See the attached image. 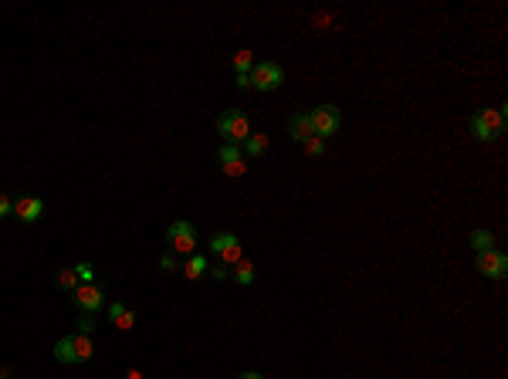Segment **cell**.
Wrapping results in <instances>:
<instances>
[{
	"label": "cell",
	"instance_id": "obj_1",
	"mask_svg": "<svg viewBox=\"0 0 508 379\" xmlns=\"http://www.w3.org/2000/svg\"><path fill=\"white\" fill-rule=\"evenodd\" d=\"M220 136H224V146H241V142H248V136H251V122H248V116L244 112H224L217 122Z\"/></svg>",
	"mask_w": 508,
	"mask_h": 379
},
{
	"label": "cell",
	"instance_id": "obj_2",
	"mask_svg": "<svg viewBox=\"0 0 508 379\" xmlns=\"http://www.w3.org/2000/svg\"><path fill=\"white\" fill-rule=\"evenodd\" d=\"M167 241H169V251L173 254H183V258H190L193 254V247H197V230H193V224L190 220H173L167 230Z\"/></svg>",
	"mask_w": 508,
	"mask_h": 379
},
{
	"label": "cell",
	"instance_id": "obj_3",
	"mask_svg": "<svg viewBox=\"0 0 508 379\" xmlns=\"http://www.w3.org/2000/svg\"><path fill=\"white\" fill-rule=\"evenodd\" d=\"M210 254H214L224 268H231L237 261H244V247L237 241V234H214V237H210Z\"/></svg>",
	"mask_w": 508,
	"mask_h": 379
},
{
	"label": "cell",
	"instance_id": "obj_4",
	"mask_svg": "<svg viewBox=\"0 0 508 379\" xmlns=\"http://www.w3.org/2000/svg\"><path fill=\"white\" fill-rule=\"evenodd\" d=\"M282 82H285L282 65H274V61H254L251 88H258V92H274V88H282Z\"/></svg>",
	"mask_w": 508,
	"mask_h": 379
},
{
	"label": "cell",
	"instance_id": "obj_5",
	"mask_svg": "<svg viewBox=\"0 0 508 379\" xmlns=\"http://www.w3.org/2000/svg\"><path fill=\"white\" fill-rule=\"evenodd\" d=\"M71 298H75V305H78L82 315H95V311L105 305V285H99V281H92V285H78V288L71 292Z\"/></svg>",
	"mask_w": 508,
	"mask_h": 379
},
{
	"label": "cell",
	"instance_id": "obj_6",
	"mask_svg": "<svg viewBox=\"0 0 508 379\" xmlns=\"http://www.w3.org/2000/svg\"><path fill=\"white\" fill-rule=\"evenodd\" d=\"M308 119H312L315 136L325 139V136H332L339 125H342V112H339L336 105H319V108H312V112H308Z\"/></svg>",
	"mask_w": 508,
	"mask_h": 379
},
{
	"label": "cell",
	"instance_id": "obj_7",
	"mask_svg": "<svg viewBox=\"0 0 508 379\" xmlns=\"http://www.w3.org/2000/svg\"><path fill=\"white\" fill-rule=\"evenodd\" d=\"M474 268L481 271L485 278H495V281H502V278L508 275V258L502 254V251H485V254H478V261H474Z\"/></svg>",
	"mask_w": 508,
	"mask_h": 379
},
{
	"label": "cell",
	"instance_id": "obj_8",
	"mask_svg": "<svg viewBox=\"0 0 508 379\" xmlns=\"http://www.w3.org/2000/svg\"><path fill=\"white\" fill-rule=\"evenodd\" d=\"M217 163H220V170L227 173V176H244V170H248L244 153H241L237 146H224V149L217 153Z\"/></svg>",
	"mask_w": 508,
	"mask_h": 379
},
{
	"label": "cell",
	"instance_id": "obj_9",
	"mask_svg": "<svg viewBox=\"0 0 508 379\" xmlns=\"http://www.w3.org/2000/svg\"><path fill=\"white\" fill-rule=\"evenodd\" d=\"M41 213H44V200H41V197H17V200H14V217H17V220L34 224Z\"/></svg>",
	"mask_w": 508,
	"mask_h": 379
},
{
	"label": "cell",
	"instance_id": "obj_10",
	"mask_svg": "<svg viewBox=\"0 0 508 379\" xmlns=\"http://www.w3.org/2000/svg\"><path fill=\"white\" fill-rule=\"evenodd\" d=\"M288 132H291V139L295 142H308V139H315V129H312V119H308V112H298V116H291V122H288Z\"/></svg>",
	"mask_w": 508,
	"mask_h": 379
},
{
	"label": "cell",
	"instance_id": "obj_11",
	"mask_svg": "<svg viewBox=\"0 0 508 379\" xmlns=\"http://www.w3.org/2000/svg\"><path fill=\"white\" fill-rule=\"evenodd\" d=\"M109 318H112V325H116L119 332H129V328L135 325V311L126 309L122 302H112V305H109Z\"/></svg>",
	"mask_w": 508,
	"mask_h": 379
},
{
	"label": "cell",
	"instance_id": "obj_12",
	"mask_svg": "<svg viewBox=\"0 0 508 379\" xmlns=\"http://www.w3.org/2000/svg\"><path fill=\"white\" fill-rule=\"evenodd\" d=\"M478 119L485 122L495 136H505V105H502V108H481Z\"/></svg>",
	"mask_w": 508,
	"mask_h": 379
},
{
	"label": "cell",
	"instance_id": "obj_13",
	"mask_svg": "<svg viewBox=\"0 0 508 379\" xmlns=\"http://www.w3.org/2000/svg\"><path fill=\"white\" fill-rule=\"evenodd\" d=\"M207 268H210V261L203 258V254H190V258L183 261V275L190 278V281L203 278V275H207Z\"/></svg>",
	"mask_w": 508,
	"mask_h": 379
},
{
	"label": "cell",
	"instance_id": "obj_14",
	"mask_svg": "<svg viewBox=\"0 0 508 379\" xmlns=\"http://www.w3.org/2000/svg\"><path fill=\"white\" fill-rule=\"evenodd\" d=\"M54 359L65 362V366H75V362H78V352H75V342H71V335L54 345Z\"/></svg>",
	"mask_w": 508,
	"mask_h": 379
},
{
	"label": "cell",
	"instance_id": "obj_15",
	"mask_svg": "<svg viewBox=\"0 0 508 379\" xmlns=\"http://www.w3.org/2000/svg\"><path fill=\"white\" fill-rule=\"evenodd\" d=\"M244 153L248 156H265L268 153V136H265V132H251L248 142H244Z\"/></svg>",
	"mask_w": 508,
	"mask_h": 379
},
{
	"label": "cell",
	"instance_id": "obj_16",
	"mask_svg": "<svg viewBox=\"0 0 508 379\" xmlns=\"http://www.w3.org/2000/svg\"><path fill=\"white\" fill-rule=\"evenodd\" d=\"M231 278H234L237 285H254V264H251V261H237L234 271H231Z\"/></svg>",
	"mask_w": 508,
	"mask_h": 379
},
{
	"label": "cell",
	"instance_id": "obj_17",
	"mask_svg": "<svg viewBox=\"0 0 508 379\" xmlns=\"http://www.w3.org/2000/svg\"><path fill=\"white\" fill-rule=\"evenodd\" d=\"M71 342H75L78 362H88L92 356H95V349H92V335H71Z\"/></svg>",
	"mask_w": 508,
	"mask_h": 379
},
{
	"label": "cell",
	"instance_id": "obj_18",
	"mask_svg": "<svg viewBox=\"0 0 508 379\" xmlns=\"http://www.w3.org/2000/svg\"><path fill=\"white\" fill-rule=\"evenodd\" d=\"M471 247L478 251V254L491 251V247H495V234H491V230H474V234H471Z\"/></svg>",
	"mask_w": 508,
	"mask_h": 379
},
{
	"label": "cell",
	"instance_id": "obj_19",
	"mask_svg": "<svg viewBox=\"0 0 508 379\" xmlns=\"http://www.w3.org/2000/svg\"><path fill=\"white\" fill-rule=\"evenodd\" d=\"M254 68V54L251 51H237L234 54V71L237 75H251Z\"/></svg>",
	"mask_w": 508,
	"mask_h": 379
},
{
	"label": "cell",
	"instance_id": "obj_20",
	"mask_svg": "<svg viewBox=\"0 0 508 379\" xmlns=\"http://www.w3.org/2000/svg\"><path fill=\"white\" fill-rule=\"evenodd\" d=\"M159 271L163 275H169V271H180V254H173V251H167V254H159Z\"/></svg>",
	"mask_w": 508,
	"mask_h": 379
},
{
	"label": "cell",
	"instance_id": "obj_21",
	"mask_svg": "<svg viewBox=\"0 0 508 379\" xmlns=\"http://www.w3.org/2000/svg\"><path fill=\"white\" fill-rule=\"evenodd\" d=\"M71 271H75V278H78V285H92V281H95V268H92L88 261H82V264H75Z\"/></svg>",
	"mask_w": 508,
	"mask_h": 379
},
{
	"label": "cell",
	"instance_id": "obj_22",
	"mask_svg": "<svg viewBox=\"0 0 508 379\" xmlns=\"http://www.w3.org/2000/svg\"><path fill=\"white\" fill-rule=\"evenodd\" d=\"M58 288H61V292H75V288H78V278H75V271H71V268L58 271Z\"/></svg>",
	"mask_w": 508,
	"mask_h": 379
},
{
	"label": "cell",
	"instance_id": "obj_23",
	"mask_svg": "<svg viewBox=\"0 0 508 379\" xmlns=\"http://www.w3.org/2000/svg\"><path fill=\"white\" fill-rule=\"evenodd\" d=\"M75 325H78V335H92V332H95V318H92V315H78Z\"/></svg>",
	"mask_w": 508,
	"mask_h": 379
},
{
	"label": "cell",
	"instance_id": "obj_24",
	"mask_svg": "<svg viewBox=\"0 0 508 379\" xmlns=\"http://www.w3.org/2000/svg\"><path fill=\"white\" fill-rule=\"evenodd\" d=\"M305 153H308V156H322V153H325V139H319V136L308 139V142H305Z\"/></svg>",
	"mask_w": 508,
	"mask_h": 379
},
{
	"label": "cell",
	"instance_id": "obj_25",
	"mask_svg": "<svg viewBox=\"0 0 508 379\" xmlns=\"http://www.w3.org/2000/svg\"><path fill=\"white\" fill-rule=\"evenodd\" d=\"M11 213H14V197L0 193V217H11Z\"/></svg>",
	"mask_w": 508,
	"mask_h": 379
},
{
	"label": "cell",
	"instance_id": "obj_26",
	"mask_svg": "<svg viewBox=\"0 0 508 379\" xmlns=\"http://www.w3.org/2000/svg\"><path fill=\"white\" fill-rule=\"evenodd\" d=\"M207 275H214L217 281H224V278H231V268H224V264H217V268H207Z\"/></svg>",
	"mask_w": 508,
	"mask_h": 379
},
{
	"label": "cell",
	"instance_id": "obj_27",
	"mask_svg": "<svg viewBox=\"0 0 508 379\" xmlns=\"http://www.w3.org/2000/svg\"><path fill=\"white\" fill-rule=\"evenodd\" d=\"M237 88H241V92H248V88H251V75H237V82H234Z\"/></svg>",
	"mask_w": 508,
	"mask_h": 379
},
{
	"label": "cell",
	"instance_id": "obj_28",
	"mask_svg": "<svg viewBox=\"0 0 508 379\" xmlns=\"http://www.w3.org/2000/svg\"><path fill=\"white\" fill-rule=\"evenodd\" d=\"M237 379H265V376H261V373H241Z\"/></svg>",
	"mask_w": 508,
	"mask_h": 379
},
{
	"label": "cell",
	"instance_id": "obj_29",
	"mask_svg": "<svg viewBox=\"0 0 508 379\" xmlns=\"http://www.w3.org/2000/svg\"><path fill=\"white\" fill-rule=\"evenodd\" d=\"M126 379H143V376H139V373H135V369H129V376H126Z\"/></svg>",
	"mask_w": 508,
	"mask_h": 379
}]
</instances>
